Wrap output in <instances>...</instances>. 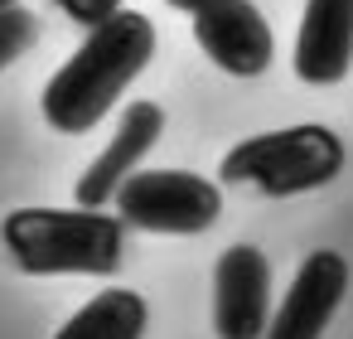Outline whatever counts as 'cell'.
<instances>
[{
	"label": "cell",
	"instance_id": "cell-7",
	"mask_svg": "<svg viewBox=\"0 0 353 339\" xmlns=\"http://www.w3.org/2000/svg\"><path fill=\"white\" fill-rule=\"evenodd\" d=\"M165 136V112H160V102H131L126 112H121V122H117V136L107 141V151L83 170V180H78V209H107L112 199H117V189L141 170V160L155 151V141Z\"/></svg>",
	"mask_w": 353,
	"mask_h": 339
},
{
	"label": "cell",
	"instance_id": "cell-8",
	"mask_svg": "<svg viewBox=\"0 0 353 339\" xmlns=\"http://www.w3.org/2000/svg\"><path fill=\"white\" fill-rule=\"evenodd\" d=\"M343 291H348V262L339 252H310L300 262L285 300L276 305L266 339H319L329 329V320L339 315Z\"/></svg>",
	"mask_w": 353,
	"mask_h": 339
},
{
	"label": "cell",
	"instance_id": "cell-11",
	"mask_svg": "<svg viewBox=\"0 0 353 339\" xmlns=\"http://www.w3.org/2000/svg\"><path fill=\"white\" fill-rule=\"evenodd\" d=\"M39 39V25L30 10H0V68H10L15 59H25Z\"/></svg>",
	"mask_w": 353,
	"mask_h": 339
},
{
	"label": "cell",
	"instance_id": "cell-14",
	"mask_svg": "<svg viewBox=\"0 0 353 339\" xmlns=\"http://www.w3.org/2000/svg\"><path fill=\"white\" fill-rule=\"evenodd\" d=\"M0 10H20V0H0Z\"/></svg>",
	"mask_w": 353,
	"mask_h": 339
},
{
	"label": "cell",
	"instance_id": "cell-10",
	"mask_svg": "<svg viewBox=\"0 0 353 339\" xmlns=\"http://www.w3.org/2000/svg\"><path fill=\"white\" fill-rule=\"evenodd\" d=\"M145 320H150L145 300L136 291H117L112 286V291H97L54 339H141Z\"/></svg>",
	"mask_w": 353,
	"mask_h": 339
},
{
	"label": "cell",
	"instance_id": "cell-1",
	"mask_svg": "<svg viewBox=\"0 0 353 339\" xmlns=\"http://www.w3.org/2000/svg\"><path fill=\"white\" fill-rule=\"evenodd\" d=\"M155 59V25L141 10H121L117 20L88 30L73 59L44 83V122L63 136L92 131L112 102L150 68Z\"/></svg>",
	"mask_w": 353,
	"mask_h": 339
},
{
	"label": "cell",
	"instance_id": "cell-3",
	"mask_svg": "<svg viewBox=\"0 0 353 339\" xmlns=\"http://www.w3.org/2000/svg\"><path fill=\"white\" fill-rule=\"evenodd\" d=\"M339 170H343V141L319 122L247 136L218 165V175L228 184H247L266 199H290V194L324 189L329 180H339Z\"/></svg>",
	"mask_w": 353,
	"mask_h": 339
},
{
	"label": "cell",
	"instance_id": "cell-2",
	"mask_svg": "<svg viewBox=\"0 0 353 339\" xmlns=\"http://www.w3.org/2000/svg\"><path fill=\"white\" fill-rule=\"evenodd\" d=\"M0 242L30 276H117L126 223L97 209H15L0 223Z\"/></svg>",
	"mask_w": 353,
	"mask_h": 339
},
{
	"label": "cell",
	"instance_id": "cell-5",
	"mask_svg": "<svg viewBox=\"0 0 353 339\" xmlns=\"http://www.w3.org/2000/svg\"><path fill=\"white\" fill-rule=\"evenodd\" d=\"M271 267L252 242H232L213 267V329L218 339H266L271 329Z\"/></svg>",
	"mask_w": 353,
	"mask_h": 339
},
{
	"label": "cell",
	"instance_id": "cell-9",
	"mask_svg": "<svg viewBox=\"0 0 353 339\" xmlns=\"http://www.w3.org/2000/svg\"><path fill=\"white\" fill-rule=\"evenodd\" d=\"M353 68V0H305L295 35V78L329 88Z\"/></svg>",
	"mask_w": 353,
	"mask_h": 339
},
{
	"label": "cell",
	"instance_id": "cell-13",
	"mask_svg": "<svg viewBox=\"0 0 353 339\" xmlns=\"http://www.w3.org/2000/svg\"><path fill=\"white\" fill-rule=\"evenodd\" d=\"M165 6H174V10H184V15H199L208 0H165Z\"/></svg>",
	"mask_w": 353,
	"mask_h": 339
},
{
	"label": "cell",
	"instance_id": "cell-6",
	"mask_svg": "<svg viewBox=\"0 0 353 339\" xmlns=\"http://www.w3.org/2000/svg\"><path fill=\"white\" fill-rule=\"evenodd\" d=\"M194 39L232 78L266 73L271 54H276L271 25L261 20V10L252 6V0H208V6L194 15Z\"/></svg>",
	"mask_w": 353,
	"mask_h": 339
},
{
	"label": "cell",
	"instance_id": "cell-12",
	"mask_svg": "<svg viewBox=\"0 0 353 339\" xmlns=\"http://www.w3.org/2000/svg\"><path fill=\"white\" fill-rule=\"evenodd\" d=\"M54 6L73 25H83V30H97V25H107V20L121 15V0H54Z\"/></svg>",
	"mask_w": 353,
	"mask_h": 339
},
{
	"label": "cell",
	"instance_id": "cell-4",
	"mask_svg": "<svg viewBox=\"0 0 353 339\" xmlns=\"http://www.w3.org/2000/svg\"><path fill=\"white\" fill-rule=\"evenodd\" d=\"M117 218L141 233H170V238H194L208 233L223 213V194L213 180L194 170H136L117 199Z\"/></svg>",
	"mask_w": 353,
	"mask_h": 339
}]
</instances>
